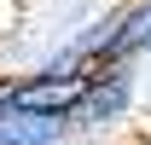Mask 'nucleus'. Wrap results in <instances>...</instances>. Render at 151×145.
<instances>
[{
    "label": "nucleus",
    "instance_id": "nucleus-3",
    "mask_svg": "<svg viewBox=\"0 0 151 145\" xmlns=\"http://www.w3.org/2000/svg\"><path fill=\"white\" fill-rule=\"evenodd\" d=\"M0 145H76L64 116H41L23 105H0Z\"/></svg>",
    "mask_w": 151,
    "mask_h": 145
},
{
    "label": "nucleus",
    "instance_id": "nucleus-1",
    "mask_svg": "<svg viewBox=\"0 0 151 145\" xmlns=\"http://www.w3.org/2000/svg\"><path fill=\"white\" fill-rule=\"evenodd\" d=\"M81 70H116L151 58V0H105L99 18L64 47Z\"/></svg>",
    "mask_w": 151,
    "mask_h": 145
},
{
    "label": "nucleus",
    "instance_id": "nucleus-2",
    "mask_svg": "<svg viewBox=\"0 0 151 145\" xmlns=\"http://www.w3.org/2000/svg\"><path fill=\"white\" fill-rule=\"evenodd\" d=\"M139 105V64H116V70H93L87 81V99L76 105L70 116V134L76 139H105L134 116Z\"/></svg>",
    "mask_w": 151,
    "mask_h": 145
}]
</instances>
